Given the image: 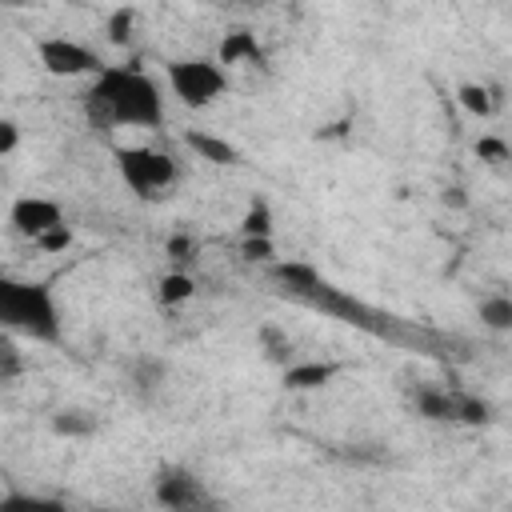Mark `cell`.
I'll return each instance as SVG.
<instances>
[{
    "label": "cell",
    "mask_w": 512,
    "mask_h": 512,
    "mask_svg": "<svg viewBox=\"0 0 512 512\" xmlns=\"http://www.w3.org/2000/svg\"><path fill=\"white\" fill-rule=\"evenodd\" d=\"M84 112L96 128H112V124L156 128L164 120V100L152 76H144L140 68L104 64L96 72V84L84 96Z\"/></svg>",
    "instance_id": "1"
},
{
    "label": "cell",
    "mask_w": 512,
    "mask_h": 512,
    "mask_svg": "<svg viewBox=\"0 0 512 512\" xmlns=\"http://www.w3.org/2000/svg\"><path fill=\"white\" fill-rule=\"evenodd\" d=\"M0 332L40 344L60 340V308L44 280H20L0 272Z\"/></svg>",
    "instance_id": "2"
},
{
    "label": "cell",
    "mask_w": 512,
    "mask_h": 512,
    "mask_svg": "<svg viewBox=\"0 0 512 512\" xmlns=\"http://www.w3.org/2000/svg\"><path fill=\"white\" fill-rule=\"evenodd\" d=\"M116 168L140 200H156L176 184V160L156 148H116Z\"/></svg>",
    "instance_id": "3"
},
{
    "label": "cell",
    "mask_w": 512,
    "mask_h": 512,
    "mask_svg": "<svg viewBox=\"0 0 512 512\" xmlns=\"http://www.w3.org/2000/svg\"><path fill=\"white\" fill-rule=\"evenodd\" d=\"M168 88L188 108H208L228 92V76L216 60H172L168 64Z\"/></svg>",
    "instance_id": "4"
},
{
    "label": "cell",
    "mask_w": 512,
    "mask_h": 512,
    "mask_svg": "<svg viewBox=\"0 0 512 512\" xmlns=\"http://www.w3.org/2000/svg\"><path fill=\"white\" fill-rule=\"evenodd\" d=\"M152 492H156L160 508H168V512H212V508H216L208 484H204L196 472L176 468V464H168V468L156 472Z\"/></svg>",
    "instance_id": "5"
},
{
    "label": "cell",
    "mask_w": 512,
    "mask_h": 512,
    "mask_svg": "<svg viewBox=\"0 0 512 512\" xmlns=\"http://www.w3.org/2000/svg\"><path fill=\"white\" fill-rule=\"evenodd\" d=\"M36 56H40V64H44L48 76H88V72H100L104 68L92 48H84V44H76L68 36L40 40L36 44Z\"/></svg>",
    "instance_id": "6"
},
{
    "label": "cell",
    "mask_w": 512,
    "mask_h": 512,
    "mask_svg": "<svg viewBox=\"0 0 512 512\" xmlns=\"http://www.w3.org/2000/svg\"><path fill=\"white\" fill-rule=\"evenodd\" d=\"M8 224H12V232H20V236H28L36 244L44 232H52V228L64 224V212L48 196H20V200H12Z\"/></svg>",
    "instance_id": "7"
},
{
    "label": "cell",
    "mask_w": 512,
    "mask_h": 512,
    "mask_svg": "<svg viewBox=\"0 0 512 512\" xmlns=\"http://www.w3.org/2000/svg\"><path fill=\"white\" fill-rule=\"evenodd\" d=\"M336 372H340V364H332V360H292L284 368V388L288 392H316V388L332 384Z\"/></svg>",
    "instance_id": "8"
},
{
    "label": "cell",
    "mask_w": 512,
    "mask_h": 512,
    "mask_svg": "<svg viewBox=\"0 0 512 512\" xmlns=\"http://www.w3.org/2000/svg\"><path fill=\"white\" fill-rule=\"evenodd\" d=\"M184 140H188V148H192L200 160H208V164H236V160H240L236 144H228L224 136H212V132H188Z\"/></svg>",
    "instance_id": "9"
},
{
    "label": "cell",
    "mask_w": 512,
    "mask_h": 512,
    "mask_svg": "<svg viewBox=\"0 0 512 512\" xmlns=\"http://www.w3.org/2000/svg\"><path fill=\"white\" fill-rule=\"evenodd\" d=\"M272 276L280 280V284H288V292H296V296H312L316 288H320V272L312 268V264H272Z\"/></svg>",
    "instance_id": "10"
},
{
    "label": "cell",
    "mask_w": 512,
    "mask_h": 512,
    "mask_svg": "<svg viewBox=\"0 0 512 512\" xmlns=\"http://www.w3.org/2000/svg\"><path fill=\"white\" fill-rule=\"evenodd\" d=\"M240 60H260V44H256V36L252 32H228L224 40H220V52H216V64H240Z\"/></svg>",
    "instance_id": "11"
},
{
    "label": "cell",
    "mask_w": 512,
    "mask_h": 512,
    "mask_svg": "<svg viewBox=\"0 0 512 512\" xmlns=\"http://www.w3.org/2000/svg\"><path fill=\"white\" fill-rule=\"evenodd\" d=\"M416 412L428 420H456V392L448 388H420L416 392Z\"/></svg>",
    "instance_id": "12"
},
{
    "label": "cell",
    "mask_w": 512,
    "mask_h": 512,
    "mask_svg": "<svg viewBox=\"0 0 512 512\" xmlns=\"http://www.w3.org/2000/svg\"><path fill=\"white\" fill-rule=\"evenodd\" d=\"M0 512H68V504H60L52 496H36V492H4Z\"/></svg>",
    "instance_id": "13"
},
{
    "label": "cell",
    "mask_w": 512,
    "mask_h": 512,
    "mask_svg": "<svg viewBox=\"0 0 512 512\" xmlns=\"http://www.w3.org/2000/svg\"><path fill=\"white\" fill-rule=\"evenodd\" d=\"M192 292H196V284H192L188 272H168V276H160V292H156V300H160L164 308H176V304L192 300Z\"/></svg>",
    "instance_id": "14"
},
{
    "label": "cell",
    "mask_w": 512,
    "mask_h": 512,
    "mask_svg": "<svg viewBox=\"0 0 512 512\" xmlns=\"http://www.w3.org/2000/svg\"><path fill=\"white\" fill-rule=\"evenodd\" d=\"M456 100H460V108L472 112V116H492V108H496L492 88H484V84H476V80L460 84V88H456Z\"/></svg>",
    "instance_id": "15"
},
{
    "label": "cell",
    "mask_w": 512,
    "mask_h": 512,
    "mask_svg": "<svg viewBox=\"0 0 512 512\" xmlns=\"http://www.w3.org/2000/svg\"><path fill=\"white\" fill-rule=\"evenodd\" d=\"M240 232H244V240H252V236L272 240V208L264 200H252L248 212H244V220H240Z\"/></svg>",
    "instance_id": "16"
},
{
    "label": "cell",
    "mask_w": 512,
    "mask_h": 512,
    "mask_svg": "<svg viewBox=\"0 0 512 512\" xmlns=\"http://www.w3.org/2000/svg\"><path fill=\"white\" fill-rule=\"evenodd\" d=\"M480 320H484L492 332H508V328H512V300H508V296H488V300H480Z\"/></svg>",
    "instance_id": "17"
},
{
    "label": "cell",
    "mask_w": 512,
    "mask_h": 512,
    "mask_svg": "<svg viewBox=\"0 0 512 512\" xmlns=\"http://www.w3.org/2000/svg\"><path fill=\"white\" fill-rule=\"evenodd\" d=\"M256 340L264 344V356H268V360H276V364H284V368L292 364V340H288V336H284L280 328L264 324V328L256 332Z\"/></svg>",
    "instance_id": "18"
},
{
    "label": "cell",
    "mask_w": 512,
    "mask_h": 512,
    "mask_svg": "<svg viewBox=\"0 0 512 512\" xmlns=\"http://www.w3.org/2000/svg\"><path fill=\"white\" fill-rule=\"evenodd\" d=\"M24 372V356L8 332H0V380H16Z\"/></svg>",
    "instance_id": "19"
},
{
    "label": "cell",
    "mask_w": 512,
    "mask_h": 512,
    "mask_svg": "<svg viewBox=\"0 0 512 512\" xmlns=\"http://www.w3.org/2000/svg\"><path fill=\"white\" fill-rule=\"evenodd\" d=\"M52 428H56L60 436H88V432L96 428V420L84 416V412H56V416H52Z\"/></svg>",
    "instance_id": "20"
},
{
    "label": "cell",
    "mask_w": 512,
    "mask_h": 512,
    "mask_svg": "<svg viewBox=\"0 0 512 512\" xmlns=\"http://www.w3.org/2000/svg\"><path fill=\"white\" fill-rule=\"evenodd\" d=\"M132 24H136V12H132V8H116V12L108 16V40H112V44H124V40L132 36Z\"/></svg>",
    "instance_id": "21"
},
{
    "label": "cell",
    "mask_w": 512,
    "mask_h": 512,
    "mask_svg": "<svg viewBox=\"0 0 512 512\" xmlns=\"http://www.w3.org/2000/svg\"><path fill=\"white\" fill-rule=\"evenodd\" d=\"M240 256H244L248 264H268V260L276 256V248H272V240L252 236V240H244V244H240Z\"/></svg>",
    "instance_id": "22"
},
{
    "label": "cell",
    "mask_w": 512,
    "mask_h": 512,
    "mask_svg": "<svg viewBox=\"0 0 512 512\" xmlns=\"http://www.w3.org/2000/svg\"><path fill=\"white\" fill-rule=\"evenodd\" d=\"M476 156L488 160V164H504V160H508V144L496 140V136H480V140H476Z\"/></svg>",
    "instance_id": "23"
},
{
    "label": "cell",
    "mask_w": 512,
    "mask_h": 512,
    "mask_svg": "<svg viewBox=\"0 0 512 512\" xmlns=\"http://www.w3.org/2000/svg\"><path fill=\"white\" fill-rule=\"evenodd\" d=\"M44 252H64L68 244H72V232H68V224H60V228H52V232H44L40 240H36Z\"/></svg>",
    "instance_id": "24"
},
{
    "label": "cell",
    "mask_w": 512,
    "mask_h": 512,
    "mask_svg": "<svg viewBox=\"0 0 512 512\" xmlns=\"http://www.w3.org/2000/svg\"><path fill=\"white\" fill-rule=\"evenodd\" d=\"M20 144V128L12 120H0V156H8Z\"/></svg>",
    "instance_id": "25"
},
{
    "label": "cell",
    "mask_w": 512,
    "mask_h": 512,
    "mask_svg": "<svg viewBox=\"0 0 512 512\" xmlns=\"http://www.w3.org/2000/svg\"><path fill=\"white\" fill-rule=\"evenodd\" d=\"M192 252H196V244H192L188 236H172V240H168V256H172V260H188Z\"/></svg>",
    "instance_id": "26"
},
{
    "label": "cell",
    "mask_w": 512,
    "mask_h": 512,
    "mask_svg": "<svg viewBox=\"0 0 512 512\" xmlns=\"http://www.w3.org/2000/svg\"><path fill=\"white\" fill-rule=\"evenodd\" d=\"M444 204H464V196H460V188H448V192H444Z\"/></svg>",
    "instance_id": "27"
},
{
    "label": "cell",
    "mask_w": 512,
    "mask_h": 512,
    "mask_svg": "<svg viewBox=\"0 0 512 512\" xmlns=\"http://www.w3.org/2000/svg\"><path fill=\"white\" fill-rule=\"evenodd\" d=\"M96 512H124V508H96Z\"/></svg>",
    "instance_id": "28"
}]
</instances>
